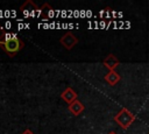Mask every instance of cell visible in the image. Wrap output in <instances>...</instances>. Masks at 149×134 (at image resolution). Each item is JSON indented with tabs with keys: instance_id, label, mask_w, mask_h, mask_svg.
<instances>
[{
	"instance_id": "obj_3",
	"label": "cell",
	"mask_w": 149,
	"mask_h": 134,
	"mask_svg": "<svg viewBox=\"0 0 149 134\" xmlns=\"http://www.w3.org/2000/svg\"><path fill=\"white\" fill-rule=\"evenodd\" d=\"M59 42H61V44H62L66 50H71V49L78 43V37H77L76 35H73L71 31H69V33L64 34V35L61 37Z\"/></svg>"
},
{
	"instance_id": "obj_6",
	"label": "cell",
	"mask_w": 149,
	"mask_h": 134,
	"mask_svg": "<svg viewBox=\"0 0 149 134\" xmlns=\"http://www.w3.org/2000/svg\"><path fill=\"white\" fill-rule=\"evenodd\" d=\"M104 79L107 82V84H109L111 86H114L115 84H118V83L120 82L121 77H120V75L114 70V71H108V72L105 75Z\"/></svg>"
},
{
	"instance_id": "obj_9",
	"label": "cell",
	"mask_w": 149,
	"mask_h": 134,
	"mask_svg": "<svg viewBox=\"0 0 149 134\" xmlns=\"http://www.w3.org/2000/svg\"><path fill=\"white\" fill-rule=\"evenodd\" d=\"M21 134H34V133H33L30 129H26V131H23Z\"/></svg>"
},
{
	"instance_id": "obj_7",
	"label": "cell",
	"mask_w": 149,
	"mask_h": 134,
	"mask_svg": "<svg viewBox=\"0 0 149 134\" xmlns=\"http://www.w3.org/2000/svg\"><path fill=\"white\" fill-rule=\"evenodd\" d=\"M84 105H83V103L81 101H79L78 99H76L74 101H72L71 104H69V111L74 115V117H77V115H79L83 111H84Z\"/></svg>"
},
{
	"instance_id": "obj_1",
	"label": "cell",
	"mask_w": 149,
	"mask_h": 134,
	"mask_svg": "<svg viewBox=\"0 0 149 134\" xmlns=\"http://www.w3.org/2000/svg\"><path fill=\"white\" fill-rule=\"evenodd\" d=\"M0 45H1V48L3 49V51L6 54H8L9 56L13 57L15 54H17L24 47V43H23V41L21 38L3 33V37L1 40V44Z\"/></svg>"
},
{
	"instance_id": "obj_4",
	"label": "cell",
	"mask_w": 149,
	"mask_h": 134,
	"mask_svg": "<svg viewBox=\"0 0 149 134\" xmlns=\"http://www.w3.org/2000/svg\"><path fill=\"white\" fill-rule=\"evenodd\" d=\"M104 65L108 69V71H114L115 70V68L119 65V59H118V57L115 56V55H113V54H109L105 59H104Z\"/></svg>"
},
{
	"instance_id": "obj_8",
	"label": "cell",
	"mask_w": 149,
	"mask_h": 134,
	"mask_svg": "<svg viewBox=\"0 0 149 134\" xmlns=\"http://www.w3.org/2000/svg\"><path fill=\"white\" fill-rule=\"evenodd\" d=\"M20 9L22 10V12H26V10H29V12H33V10H36V9H38V7L31 1V0H27L21 7H20Z\"/></svg>"
},
{
	"instance_id": "obj_10",
	"label": "cell",
	"mask_w": 149,
	"mask_h": 134,
	"mask_svg": "<svg viewBox=\"0 0 149 134\" xmlns=\"http://www.w3.org/2000/svg\"><path fill=\"white\" fill-rule=\"evenodd\" d=\"M108 134H116V133H115V132H109Z\"/></svg>"
},
{
	"instance_id": "obj_2",
	"label": "cell",
	"mask_w": 149,
	"mask_h": 134,
	"mask_svg": "<svg viewBox=\"0 0 149 134\" xmlns=\"http://www.w3.org/2000/svg\"><path fill=\"white\" fill-rule=\"evenodd\" d=\"M136 117L126 107L121 108L114 117V121L123 129H127L134 121H135Z\"/></svg>"
},
{
	"instance_id": "obj_11",
	"label": "cell",
	"mask_w": 149,
	"mask_h": 134,
	"mask_svg": "<svg viewBox=\"0 0 149 134\" xmlns=\"http://www.w3.org/2000/svg\"><path fill=\"white\" fill-rule=\"evenodd\" d=\"M0 44H1V41H0Z\"/></svg>"
},
{
	"instance_id": "obj_5",
	"label": "cell",
	"mask_w": 149,
	"mask_h": 134,
	"mask_svg": "<svg viewBox=\"0 0 149 134\" xmlns=\"http://www.w3.org/2000/svg\"><path fill=\"white\" fill-rule=\"evenodd\" d=\"M77 93H76V91L72 89V87H66L62 93H61V98L65 101V103H68V104H71L72 101H74L76 99H77Z\"/></svg>"
}]
</instances>
